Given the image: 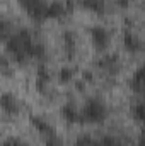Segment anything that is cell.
Returning <instances> with one entry per match:
<instances>
[{
	"label": "cell",
	"mask_w": 145,
	"mask_h": 146,
	"mask_svg": "<svg viewBox=\"0 0 145 146\" xmlns=\"http://www.w3.org/2000/svg\"><path fill=\"white\" fill-rule=\"evenodd\" d=\"M72 80V68H63L60 72V82H70Z\"/></svg>",
	"instance_id": "18"
},
{
	"label": "cell",
	"mask_w": 145,
	"mask_h": 146,
	"mask_svg": "<svg viewBox=\"0 0 145 146\" xmlns=\"http://www.w3.org/2000/svg\"><path fill=\"white\" fill-rule=\"evenodd\" d=\"M3 146H26V145L21 139H17V138H9V139L3 141Z\"/></svg>",
	"instance_id": "19"
},
{
	"label": "cell",
	"mask_w": 145,
	"mask_h": 146,
	"mask_svg": "<svg viewBox=\"0 0 145 146\" xmlns=\"http://www.w3.org/2000/svg\"><path fill=\"white\" fill-rule=\"evenodd\" d=\"M132 88L138 94H145V66L138 68L132 76Z\"/></svg>",
	"instance_id": "4"
},
{
	"label": "cell",
	"mask_w": 145,
	"mask_h": 146,
	"mask_svg": "<svg viewBox=\"0 0 145 146\" xmlns=\"http://www.w3.org/2000/svg\"><path fill=\"white\" fill-rule=\"evenodd\" d=\"M31 122H33V126L36 127L38 131L41 133V134H46V136H53V127L44 121V119H41V117H36V115H33L31 117Z\"/></svg>",
	"instance_id": "7"
},
{
	"label": "cell",
	"mask_w": 145,
	"mask_h": 146,
	"mask_svg": "<svg viewBox=\"0 0 145 146\" xmlns=\"http://www.w3.org/2000/svg\"><path fill=\"white\" fill-rule=\"evenodd\" d=\"M44 56V48L38 42H33V48H31V58H43Z\"/></svg>",
	"instance_id": "14"
},
{
	"label": "cell",
	"mask_w": 145,
	"mask_h": 146,
	"mask_svg": "<svg viewBox=\"0 0 145 146\" xmlns=\"http://www.w3.org/2000/svg\"><path fill=\"white\" fill-rule=\"evenodd\" d=\"M0 36H2L3 41H7L9 37L12 36V34H10V26H9V22H7L5 19L0 22Z\"/></svg>",
	"instance_id": "13"
},
{
	"label": "cell",
	"mask_w": 145,
	"mask_h": 146,
	"mask_svg": "<svg viewBox=\"0 0 145 146\" xmlns=\"http://www.w3.org/2000/svg\"><path fill=\"white\" fill-rule=\"evenodd\" d=\"M68 12V9H67V5L65 3H62V2H53V3H50V17H63L65 14Z\"/></svg>",
	"instance_id": "9"
},
{
	"label": "cell",
	"mask_w": 145,
	"mask_h": 146,
	"mask_svg": "<svg viewBox=\"0 0 145 146\" xmlns=\"http://www.w3.org/2000/svg\"><path fill=\"white\" fill-rule=\"evenodd\" d=\"M46 146H63V143H62L58 138H55V136H50V138L46 139Z\"/></svg>",
	"instance_id": "20"
},
{
	"label": "cell",
	"mask_w": 145,
	"mask_h": 146,
	"mask_svg": "<svg viewBox=\"0 0 145 146\" xmlns=\"http://www.w3.org/2000/svg\"><path fill=\"white\" fill-rule=\"evenodd\" d=\"M2 109L5 110V112H9V114H15L17 110H19V104H17V100H15V97L12 95V94H3L2 95Z\"/></svg>",
	"instance_id": "5"
},
{
	"label": "cell",
	"mask_w": 145,
	"mask_h": 146,
	"mask_svg": "<svg viewBox=\"0 0 145 146\" xmlns=\"http://www.w3.org/2000/svg\"><path fill=\"white\" fill-rule=\"evenodd\" d=\"M132 112H133V117H135V119H138V121L145 122V102L138 104V106H135Z\"/></svg>",
	"instance_id": "12"
},
{
	"label": "cell",
	"mask_w": 145,
	"mask_h": 146,
	"mask_svg": "<svg viewBox=\"0 0 145 146\" xmlns=\"http://www.w3.org/2000/svg\"><path fill=\"white\" fill-rule=\"evenodd\" d=\"M82 5L94 10V12H103L104 10V5H103V0H82Z\"/></svg>",
	"instance_id": "11"
},
{
	"label": "cell",
	"mask_w": 145,
	"mask_h": 146,
	"mask_svg": "<svg viewBox=\"0 0 145 146\" xmlns=\"http://www.w3.org/2000/svg\"><path fill=\"white\" fill-rule=\"evenodd\" d=\"M92 145H94V139L91 136H87V134L79 136L77 141H75V146H92Z\"/></svg>",
	"instance_id": "15"
},
{
	"label": "cell",
	"mask_w": 145,
	"mask_h": 146,
	"mask_svg": "<svg viewBox=\"0 0 145 146\" xmlns=\"http://www.w3.org/2000/svg\"><path fill=\"white\" fill-rule=\"evenodd\" d=\"M123 41H125L126 49H130V51H137V49H140V46H142V44H140V41L133 36L132 33H125Z\"/></svg>",
	"instance_id": "10"
},
{
	"label": "cell",
	"mask_w": 145,
	"mask_h": 146,
	"mask_svg": "<svg viewBox=\"0 0 145 146\" xmlns=\"http://www.w3.org/2000/svg\"><path fill=\"white\" fill-rule=\"evenodd\" d=\"M33 39L28 31H19V33H12V36L5 41L7 44V51L14 56L15 61H24L28 56L31 58V48H33Z\"/></svg>",
	"instance_id": "1"
},
{
	"label": "cell",
	"mask_w": 145,
	"mask_h": 146,
	"mask_svg": "<svg viewBox=\"0 0 145 146\" xmlns=\"http://www.w3.org/2000/svg\"><path fill=\"white\" fill-rule=\"evenodd\" d=\"M82 117L84 122H101L106 117V107L103 106L101 100L91 99L82 109Z\"/></svg>",
	"instance_id": "2"
},
{
	"label": "cell",
	"mask_w": 145,
	"mask_h": 146,
	"mask_svg": "<svg viewBox=\"0 0 145 146\" xmlns=\"http://www.w3.org/2000/svg\"><path fill=\"white\" fill-rule=\"evenodd\" d=\"M144 10H145V5H144Z\"/></svg>",
	"instance_id": "23"
},
{
	"label": "cell",
	"mask_w": 145,
	"mask_h": 146,
	"mask_svg": "<svg viewBox=\"0 0 145 146\" xmlns=\"http://www.w3.org/2000/svg\"><path fill=\"white\" fill-rule=\"evenodd\" d=\"M62 114H63L65 121H68V122H84L82 112H77L72 106H65V107L62 109Z\"/></svg>",
	"instance_id": "8"
},
{
	"label": "cell",
	"mask_w": 145,
	"mask_h": 146,
	"mask_svg": "<svg viewBox=\"0 0 145 146\" xmlns=\"http://www.w3.org/2000/svg\"><path fill=\"white\" fill-rule=\"evenodd\" d=\"M84 76H85L87 80H91V78H92V75H91V72H84Z\"/></svg>",
	"instance_id": "22"
},
{
	"label": "cell",
	"mask_w": 145,
	"mask_h": 146,
	"mask_svg": "<svg viewBox=\"0 0 145 146\" xmlns=\"http://www.w3.org/2000/svg\"><path fill=\"white\" fill-rule=\"evenodd\" d=\"M101 143L104 146H125L121 141H118L116 138H113V136H104L103 139H101Z\"/></svg>",
	"instance_id": "16"
},
{
	"label": "cell",
	"mask_w": 145,
	"mask_h": 146,
	"mask_svg": "<svg viewBox=\"0 0 145 146\" xmlns=\"http://www.w3.org/2000/svg\"><path fill=\"white\" fill-rule=\"evenodd\" d=\"M138 146H145V129L142 131V136H140V141H138Z\"/></svg>",
	"instance_id": "21"
},
{
	"label": "cell",
	"mask_w": 145,
	"mask_h": 146,
	"mask_svg": "<svg viewBox=\"0 0 145 146\" xmlns=\"http://www.w3.org/2000/svg\"><path fill=\"white\" fill-rule=\"evenodd\" d=\"M91 36H92V41H94L96 48H99V49L106 48V44H108V41H109V34L104 27H94L91 31Z\"/></svg>",
	"instance_id": "3"
},
{
	"label": "cell",
	"mask_w": 145,
	"mask_h": 146,
	"mask_svg": "<svg viewBox=\"0 0 145 146\" xmlns=\"http://www.w3.org/2000/svg\"><path fill=\"white\" fill-rule=\"evenodd\" d=\"M19 2H21V5H22L26 10H28V14H29V12H31V10L36 7L41 0H19Z\"/></svg>",
	"instance_id": "17"
},
{
	"label": "cell",
	"mask_w": 145,
	"mask_h": 146,
	"mask_svg": "<svg viewBox=\"0 0 145 146\" xmlns=\"http://www.w3.org/2000/svg\"><path fill=\"white\" fill-rule=\"evenodd\" d=\"M29 15L34 17V19H38V21H43V19L50 17V3H46L44 0H41L36 7L29 12Z\"/></svg>",
	"instance_id": "6"
}]
</instances>
